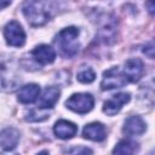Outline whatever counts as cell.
I'll use <instances>...</instances> for the list:
<instances>
[{
	"label": "cell",
	"mask_w": 155,
	"mask_h": 155,
	"mask_svg": "<svg viewBox=\"0 0 155 155\" xmlns=\"http://www.w3.org/2000/svg\"><path fill=\"white\" fill-rule=\"evenodd\" d=\"M21 85L17 61L6 53L0 54V91L13 92Z\"/></svg>",
	"instance_id": "obj_1"
},
{
	"label": "cell",
	"mask_w": 155,
	"mask_h": 155,
	"mask_svg": "<svg viewBox=\"0 0 155 155\" xmlns=\"http://www.w3.org/2000/svg\"><path fill=\"white\" fill-rule=\"evenodd\" d=\"M80 30L76 27H67L62 29L54 38V45L59 54L64 58H73L80 50L79 42Z\"/></svg>",
	"instance_id": "obj_2"
},
{
	"label": "cell",
	"mask_w": 155,
	"mask_h": 155,
	"mask_svg": "<svg viewBox=\"0 0 155 155\" xmlns=\"http://www.w3.org/2000/svg\"><path fill=\"white\" fill-rule=\"evenodd\" d=\"M22 12L28 23L33 27H41L51 18L48 2L44 1H25L22 6Z\"/></svg>",
	"instance_id": "obj_3"
},
{
	"label": "cell",
	"mask_w": 155,
	"mask_h": 155,
	"mask_svg": "<svg viewBox=\"0 0 155 155\" xmlns=\"http://www.w3.org/2000/svg\"><path fill=\"white\" fill-rule=\"evenodd\" d=\"M94 105V98L91 93H74L65 101V107L78 114H87Z\"/></svg>",
	"instance_id": "obj_4"
},
{
	"label": "cell",
	"mask_w": 155,
	"mask_h": 155,
	"mask_svg": "<svg viewBox=\"0 0 155 155\" xmlns=\"http://www.w3.org/2000/svg\"><path fill=\"white\" fill-rule=\"evenodd\" d=\"M127 84V80L124 73L119 69V67H111L110 69L103 73V79L101 81V88L103 91L114 90L124 87Z\"/></svg>",
	"instance_id": "obj_5"
},
{
	"label": "cell",
	"mask_w": 155,
	"mask_h": 155,
	"mask_svg": "<svg viewBox=\"0 0 155 155\" xmlns=\"http://www.w3.org/2000/svg\"><path fill=\"white\" fill-rule=\"evenodd\" d=\"M4 36L7 45L21 47L25 44V33L17 21H10L4 28Z\"/></svg>",
	"instance_id": "obj_6"
},
{
	"label": "cell",
	"mask_w": 155,
	"mask_h": 155,
	"mask_svg": "<svg viewBox=\"0 0 155 155\" xmlns=\"http://www.w3.org/2000/svg\"><path fill=\"white\" fill-rule=\"evenodd\" d=\"M98 19H101V24H99V29L97 33V36L101 41H103L104 44H111L115 40L116 36V22H115V17H113L111 15H103L101 17H98Z\"/></svg>",
	"instance_id": "obj_7"
},
{
	"label": "cell",
	"mask_w": 155,
	"mask_h": 155,
	"mask_svg": "<svg viewBox=\"0 0 155 155\" xmlns=\"http://www.w3.org/2000/svg\"><path fill=\"white\" fill-rule=\"evenodd\" d=\"M30 57L35 62V64H38V65H46V64H51V63L54 62V59H56V51L50 45L41 44V45L35 46L31 50Z\"/></svg>",
	"instance_id": "obj_8"
},
{
	"label": "cell",
	"mask_w": 155,
	"mask_h": 155,
	"mask_svg": "<svg viewBox=\"0 0 155 155\" xmlns=\"http://www.w3.org/2000/svg\"><path fill=\"white\" fill-rule=\"evenodd\" d=\"M124 75L127 82H137L144 73V63L140 58H128L124 64Z\"/></svg>",
	"instance_id": "obj_9"
},
{
	"label": "cell",
	"mask_w": 155,
	"mask_h": 155,
	"mask_svg": "<svg viewBox=\"0 0 155 155\" xmlns=\"http://www.w3.org/2000/svg\"><path fill=\"white\" fill-rule=\"evenodd\" d=\"M130 99H131V94L128 92H119L104 102L103 113L109 116H113V115L117 114L121 110V108L130 102Z\"/></svg>",
	"instance_id": "obj_10"
},
{
	"label": "cell",
	"mask_w": 155,
	"mask_h": 155,
	"mask_svg": "<svg viewBox=\"0 0 155 155\" xmlns=\"http://www.w3.org/2000/svg\"><path fill=\"white\" fill-rule=\"evenodd\" d=\"M21 139V133L15 127H6L0 132V147L6 151H12Z\"/></svg>",
	"instance_id": "obj_11"
},
{
	"label": "cell",
	"mask_w": 155,
	"mask_h": 155,
	"mask_svg": "<svg viewBox=\"0 0 155 155\" xmlns=\"http://www.w3.org/2000/svg\"><path fill=\"white\" fill-rule=\"evenodd\" d=\"M147 130V124L145 121L137 115L130 116L125 120L122 132L127 136H140L145 132Z\"/></svg>",
	"instance_id": "obj_12"
},
{
	"label": "cell",
	"mask_w": 155,
	"mask_h": 155,
	"mask_svg": "<svg viewBox=\"0 0 155 155\" xmlns=\"http://www.w3.org/2000/svg\"><path fill=\"white\" fill-rule=\"evenodd\" d=\"M59 94H61V91H59L58 87H56V86H47L44 90L39 102H38V107L36 108L44 109V110L53 108L54 104L59 99Z\"/></svg>",
	"instance_id": "obj_13"
},
{
	"label": "cell",
	"mask_w": 155,
	"mask_h": 155,
	"mask_svg": "<svg viewBox=\"0 0 155 155\" xmlns=\"http://www.w3.org/2000/svg\"><path fill=\"white\" fill-rule=\"evenodd\" d=\"M82 137L93 142H102L107 137V130L101 122H91L84 127Z\"/></svg>",
	"instance_id": "obj_14"
},
{
	"label": "cell",
	"mask_w": 155,
	"mask_h": 155,
	"mask_svg": "<svg viewBox=\"0 0 155 155\" xmlns=\"http://www.w3.org/2000/svg\"><path fill=\"white\" fill-rule=\"evenodd\" d=\"M40 96V86L38 84H28L19 88L17 93V99L22 104L34 103Z\"/></svg>",
	"instance_id": "obj_15"
},
{
	"label": "cell",
	"mask_w": 155,
	"mask_h": 155,
	"mask_svg": "<svg viewBox=\"0 0 155 155\" xmlns=\"http://www.w3.org/2000/svg\"><path fill=\"white\" fill-rule=\"evenodd\" d=\"M78 132V126L68 120H58L53 126V133L61 139H70Z\"/></svg>",
	"instance_id": "obj_16"
},
{
	"label": "cell",
	"mask_w": 155,
	"mask_h": 155,
	"mask_svg": "<svg viewBox=\"0 0 155 155\" xmlns=\"http://www.w3.org/2000/svg\"><path fill=\"white\" fill-rule=\"evenodd\" d=\"M138 149V144L131 139L120 140L113 149V155H134Z\"/></svg>",
	"instance_id": "obj_17"
},
{
	"label": "cell",
	"mask_w": 155,
	"mask_h": 155,
	"mask_svg": "<svg viewBox=\"0 0 155 155\" xmlns=\"http://www.w3.org/2000/svg\"><path fill=\"white\" fill-rule=\"evenodd\" d=\"M76 79L81 84H91L96 79V73L91 67L82 65L79 68V70L76 73Z\"/></svg>",
	"instance_id": "obj_18"
},
{
	"label": "cell",
	"mask_w": 155,
	"mask_h": 155,
	"mask_svg": "<svg viewBox=\"0 0 155 155\" xmlns=\"http://www.w3.org/2000/svg\"><path fill=\"white\" fill-rule=\"evenodd\" d=\"M48 117V113L44 109H31L25 114V120L30 121V122H38V121H44Z\"/></svg>",
	"instance_id": "obj_19"
},
{
	"label": "cell",
	"mask_w": 155,
	"mask_h": 155,
	"mask_svg": "<svg viewBox=\"0 0 155 155\" xmlns=\"http://www.w3.org/2000/svg\"><path fill=\"white\" fill-rule=\"evenodd\" d=\"M71 155H92V150L85 147H78L71 150Z\"/></svg>",
	"instance_id": "obj_20"
},
{
	"label": "cell",
	"mask_w": 155,
	"mask_h": 155,
	"mask_svg": "<svg viewBox=\"0 0 155 155\" xmlns=\"http://www.w3.org/2000/svg\"><path fill=\"white\" fill-rule=\"evenodd\" d=\"M143 53H144L145 56H148L150 59L154 58V45H153V42H149L148 45L144 46V48H143Z\"/></svg>",
	"instance_id": "obj_21"
},
{
	"label": "cell",
	"mask_w": 155,
	"mask_h": 155,
	"mask_svg": "<svg viewBox=\"0 0 155 155\" xmlns=\"http://www.w3.org/2000/svg\"><path fill=\"white\" fill-rule=\"evenodd\" d=\"M10 5H11V1H4V0H0V10L7 7V6H10Z\"/></svg>",
	"instance_id": "obj_22"
},
{
	"label": "cell",
	"mask_w": 155,
	"mask_h": 155,
	"mask_svg": "<svg viewBox=\"0 0 155 155\" xmlns=\"http://www.w3.org/2000/svg\"><path fill=\"white\" fill-rule=\"evenodd\" d=\"M147 5L149 6V12L153 13V12H154V4H153V2H148Z\"/></svg>",
	"instance_id": "obj_23"
},
{
	"label": "cell",
	"mask_w": 155,
	"mask_h": 155,
	"mask_svg": "<svg viewBox=\"0 0 155 155\" xmlns=\"http://www.w3.org/2000/svg\"><path fill=\"white\" fill-rule=\"evenodd\" d=\"M38 155H48V151H47V150H42V151H40Z\"/></svg>",
	"instance_id": "obj_24"
},
{
	"label": "cell",
	"mask_w": 155,
	"mask_h": 155,
	"mask_svg": "<svg viewBox=\"0 0 155 155\" xmlns=\"http://www.w3.org/2000/svg\"><path fill=\"white\" fill-rule=\"evenodd\" d=\"M0 155H18V154H16V153H11V151H8V153H2V154H0Z\"/></svg>",
	"instance_id": "obj_25"
},
{
	"label": "cell",
	"mask_w": 155,
	"mask_h": 155,
	"mask_svg": "<svg viewBox=\"0 0 155 155\" xmlns=\"http://www.w3.org/2000/svg\"><path fill=\"white\" fill-rule=\"evenodd\" d=\"M148 155H154V151H153V150H151V151H150V153H149V154H148Z\"/></svg>",
	"instance_id": "obj_26"
}]
</instances>
